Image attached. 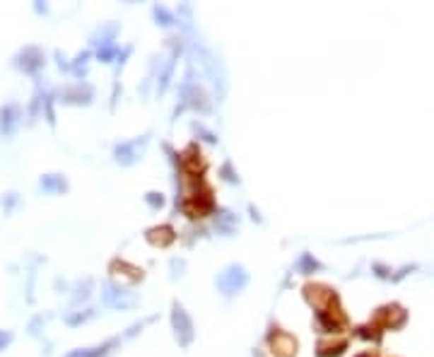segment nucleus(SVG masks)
Returning a JSON list of instances; mask_svg holds the SVG:
<instances>
[{"mask_svg":"<svg viewBox=\"0 0 434 357\" xmlns=\"http://www.w3.org/2000/svg\"><path fill=\"white\" fill-rule=\"evenodd\" d=\"M102 300L109 309H133L140 304V297L136 292L126 290L123 285L114 283V280L102 283Z\"/></svg>","mask_w":434,"mask_h":357,"instance_id":"obj_1","label":"nucleus"},{"mask_svg":"<svg viewBox=\"0 0 434 357\" xmlns=\"http://www.w3.org/2000/svg\"><path fill=\"white\" fill-rule=\"evenodd\" d=\"M172 329H174V338H177L181 348H189L193 338H196V326H193L189 312L179 302L172 304Z\"/></svg>","mask_w":434,"mask_h":357,"instance_id":"obj_2","label":"nucleus"},{"mask_svg":"<svg viewBox=\"0 0 434 357\" xmlns=\"http://www.w3.org/2000/svg\"><path fill=\"white\" fill-rule=\"evenodd\" d=\"M246 285H249V273L239 263H232V266H227L225 271L217 275V288H220V292H225L227 297L242 292Z\"/></svg>","mask_w":434,"mask_h":357,"instance_id":"obj_3","label":"nucleus"},{"mask_svg":"<svg viewBox=\"0 0 434 357\" xmlns=\"http://www.w3.org/2000/svg\"><path fill=\"white\" fill-rule=\"evenodd\" d=\"M186 107H191L196 111H203V114H208V111H210V104H208V99H205V92L201 90V85L193 83V70L186 73V80H184V85H181V107L177 109V114Z\"/></svg>","mask_w":434,"mask_h":357,"instance_id":"obj_4","label":"nucleus"},{"mask_svg":"<svg viewBox=\"0 0 434 357\" xmlns=\"http://www.w3.org/2000/svg\"><path fill=\"white\" fill-rule=\"evenodd\" d=\"M44 66H46V54L39 46H25L13 58V68L25 75H37Z\"/></svg>","mask_w":434,"mask_h":357,"instance_id":"obj_5","label":"nucleus"},{"mask_svg":"<svg viewBox=\"0 0 434 357\" xmlns=\"http://www.w3.org/2000/svg\"><path fill=\"white\" fill-rule=\"evenodd\" d=\"M148 143H150L148 133H145V136H140V138L126 140V143H119L114 148V160L119 162V165H123V167L136 165L140 157L145 155V148H148Z\"/></svg>","mask_w":434,"mask_h":357,"instance_id":"obj_6","label":"nucleus"},{"mask_svg":"<svg viewBox=\"0 0 434 357\" xmlns=\"http://www.w3.org/2000/svg\"><path fill=\"white\" fill-rule=\"evenodd\" d=\"M22 119H25V111L17 102L3 104L0 107V138H13L22 126Z\"/></svg>","mask_w":434,"mask_h":357,"instance_id":"obj_7","label":"nucleus"},{"mask_svg":"<svg viewBox=\"0 0 434 357\" xmlns=\"http://www.w3.org/2000/svg\"><path fill=\"white\" fill-rule=\"evenodd\" d=\"M58 102L63 104H92V99H95V90H92L87 83H73V85H66L63 90L56 92Z\"/></svg>","mask_w":434,"mask_h":357,"instance_id":"obj_8","label":"nucleus"},{"mask_svg":"<svg viewBox=\"0 0 434 357\" xmlns=\"http://www.w3.org/2000/svg\"><path fill=\"white\" fill-rule=\"evenodd\" d=\"M271 345H273V353L278 357H295L297 353V341L290 333H283V331H275V336H271Z\"/></svg>","mask_w":434,"mask_h":357,"instance_id":"obj_9","label":"nucleus"},{"mask_svg":"<svg viewBox=\"0 0 434 357\" xmlns=\"http://www.w3.org/2000/svg\"><path fill=\"white\" fill-rule=\"evenodd\" d=\"M121 338H111V341L97 345V348H78V350H70L68 355L63 357H109L114 353V348H119Z\"/></svg>","mask_w":434,"mask_h":357,"instance_id":"obj_10","label":"nucleus"},{"mask_svg":"<svg viewBox=\"0 0 434 357\" xmlns=\"http://www.w3.org/2000/svg\"><path fill=\"white\" fill-rule=\"evenodd\" d=\"M39 189L49 193V196H61V193H66L70 189V184L63 174H44L39 179Z\"/></svg>","mask_w":434,"mask_h":357,"instance_id":"obj_11","label":"nucleus"},{"mask_svg":"<svg viewBox=\"0 0 434 357\" xmlns=\"http://www.w3.org/2000/svg\"><path fill=\"white\" fill-rule=\"evenodd\" d=\"M116 34H119V25H116V22H109V25H102L95 34H92L90 42H92V46H97V49H104V46L114 44Z\"/></svg>","mask_w":434,"mask_h":357,"instance_id":"obj_12","label":"nucleus"},{"mask_svg":"<svg viewBox=\"0 0 434 357\" xmlns=\"http://www.w3.org/2000/svg\"><path fill=\"white\" fill-rule=\"evenodd\" d=\"M145 237H148V242L155 244V247H169V244H174L177 234H174V230L169 225H164V227H152Z\"/></svg>","mask_w":434,"mask_h":357,"instance_id":"obj_13","label":"nucleus"},{"mask_svg":"<svg viewBox=\"0 0 434 357\" xmlns=\"http://www.w3.org/2000/svg\"><path fill=\"white\" fill-rule=\"evenodd\" d=\"M239 227V218L234 213H230V210H217V215H215V230L217 232H222V234H230L237 230Z\"/></svg>","mask_w":434,"mask_h":357,"instance_id":"obj_14","label":"nucleus"},{"mask_svg":"<svg viewBox=\"0 0 434 357\" xmlns=\"http://www.w3.org/2000/svg\"><path fill=\"white\" fill-rule=\"evenodd\" d=\"M177 51H174L172 56L167 58V63H164V70L160 73V83H157V92L160 95H164L167 92V87H169V80H172V75H174V66H177Z\"/></svg>","mask_w":434,"mask_h":357,"instance_id":"obj_15","label":"nucleus"},{"mask_svg":"<svg viewBox=\"0 0 434 357\" xmlns=\"http://www.w3.org/2000/svg\"><path fill=\"white\" fill-rule=\"evenodd\" d=\"M90 58H92V51H82V54L75 56V61L70 63V73L78 78V83H82V78L87 75V66H90Z\"/></svg>","mask_w":434,"mask_h":357,"instance_id":"obj_16","label":"nucleus"},{"mask_svg":"<svg viewBox=\"0 0 434 357\" xmlns=\"http://www.w3.org/2000/svg\"><path fill=\"white\" fill-rule=\"evenodd\" d=\"M321 263L314 259L312 254H302L299 256V261H297V273H302V275H312L316 271H321Z\"/></svg>","mask_w":434,"mask_h":357,"instance_id":"obj_17","label":"nucleus"},{"mask_svg":"<svg viewBox=\"0 0 434 357\" xmlns=\"http://www.w3.org/2000/svg\"><path fill=\"white\" fill-rule=\"evenodd\" d=\"M75 295H73V307H78L80 302H85L87 297H90V292H92V280L90 278H85V280H80L78 285H75Z\"/></svg>","mask_w":434,"mask_h":357,"instance_id":"obj_18","label":"nucleus"},{"mask_svg":"<svg viewBox=\"0 0 434 357\" xmlns=\"http://www.w3.org/2000/svg\"><path fill=\"white\" fill-rule=\"evenodd\" d=\"M152 15H155V20H157V25H162V27H172L174 22H177V17H174L172 13H169L164 5H155V10H152Z\"/></svg>","mask_w":434,"mask_h":357,"instance_id":"obj_19","label":"nucleus"},{"mask_svg":"<svg viewBox=\"0 0 434 357\" xmlns=\"http://www.w3.org/2000/svg\"><path fill=\"white\" fill-rule=\"evenodd\" d=\"M345 350V343H338V345H319V353H316V357H338L343 355Z\"/></svg>","mask_w":434,"mask_h":357,"instance_id":"obj_20","label":"nucleus"},{"mask_svg":"<svg viewBox=\"0 0 434 357\" xmlns=\"http://www.w3.org/2000/svg\"><path fill=\"white\" fill-rule=\"evenodd\" d=\"M92 316H95V309H87V312L85 314H68L66 316V324L68 326H78V324H85V321H90L92 319Z\"/></svg>","mask_w":434,"mask_h":357,"instance_id":"obj_21","label":"nucleus"},{"mask_svg":"<svg viewBox=\"0 0 434 357\" xmlns=\"http://www.w3.org/2000/svg\"><path fill=\"white\" fill-rule=\"evenodd\" d=\"M116 54H119V46L111 44V46H104V49H99L97 51V58H99V61H104V63H109Z\"/></svg>","mask_w":434,"mask_h":357,"instance_id":"obj_22","label":"nucleus"},{"mask_svg":"<svg viewBox=\"0 0 434 357\" xmlns=\"http://www.w3.org/2000/svg\"><path fill=\"white\" fill-rule=\"evenodd\" d=\"M145 203H148L150 208L160 210V208L164 206V196H162V193H155V191H150V193H145Z\"/></svg>","mask_w":434,"mask_h":357,"instance_id":"obj_23","label":"nucleus"},{"mask_svg":"<svg viewBox=\"0 0 434 357\" xmlns=\"http://www.w3.org/2000/svg\"><path fill=\"white\" fill-rule=\"evenodd\" d=\"M222 174H225V181H230V184H239V177L232 172V165H230V162H227V165L222 167Z\"/></svg>","mask_w":434,"mask_h":357,"instance_id":"obj_24","label":"nucleus"},{"mask_svg":"<svg viewBox=\"0 0 434 357\" xmlns=\"http://www.w3.org/2000/svg\"><path fill=\"white\" fill-rule=\"evenodd\" d=\"M10 343H13V331H3V329H0V350H5Z\"/></svg>","mask_w":434,"mask_h":357,"instance_id":"obj_25","label":"nucleus"},{"mask_svg":"<svg viewBox=\"0 0 434 357\" xmlns=\"http://www.w3.org/2000/svg\"><path fill=\"white\" fill-rule=\"evenodd\" d=\"M15 203H20V196H17V193H8V196L3 198V206H5V210H10L15 206Z\"/></svg>","mask_w":434,"mask_h":357,"instance_id":"obj_26","label":"nucleus"}]
</instances>
